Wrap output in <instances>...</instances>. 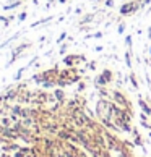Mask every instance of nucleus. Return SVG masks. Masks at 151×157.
<instances>
[{"instance_id": "1", "label": "nucleus", "mask_w": 151, "mask_h": 157, "mask_svg": "<svg viewBox=\"0 0 151 157\" xmlns=\"http://www.w3.org/2000/svg\"><path fill=\"white\" fill-rule=\"evenodd\" d=\"M130 10H133V5H125V7H122V13H127V11H130Z\"/></svg>"}]
</instances>
